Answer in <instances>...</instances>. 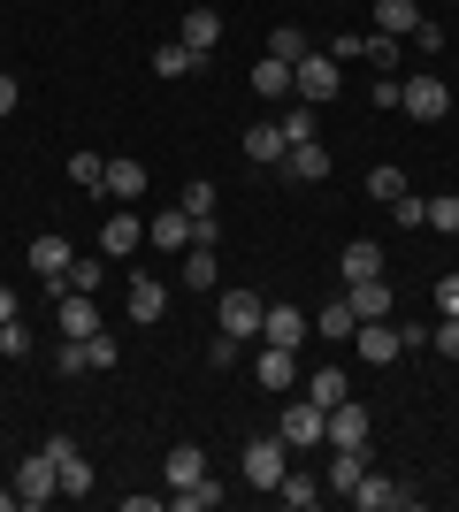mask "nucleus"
<instances>
[{
    "label": "nucleus",
    "instance_id": "ddd939ff",
    "mask_svg": "<svg viewBox=\"0 0 459 512\" xmlns=\"http://www.w3.org/2000/svg\"><path fill=\"white\" fill-rule=\"evenodd\" d=\"M138 245H146V222H138V214H108V222H100V253L108 260H131Z\"/></svg>",
    "mask_w": 459,
    "mask_h": 512
},
{
    "label": "nucleus",
    "instance_id": "72a5a7b5",
    "mask_svg": "<svg viewBox=\"0 0 459 512\" xmlns=\"http://www.w3.org/2000/svg\"><path fill=\"white\" fill-rule=\"evenodd\" d=\"M268 54H276V62H299V54H306V31H299V23H276V31H268Z\"/></svg>",
    "mask_w": 459,
    "mask_h": 512
},
{
    "label": "nucleus",
    "instance_id": "f03ea898",
    "mask_svg": "<svg viewBox=\"0 0 459 512\" xmlns=\"http://www.w3.org/2000/svg\"><path fill=\"white\" fill-rule=\"evenodd\" d=\"M337 85H345V77H337V54H314V46H306L299 62H291V92H299L306 107L337 100Z\"/></svg>",
    "mask_w": 459,
    "mask_h": 512
},
{
    "label": "nucleus",
    "instance_id": "f704fd0d",
    "mask_svg": "<svg viewBox=\"0 0 459 512\" xmlns=\"http://www.w3.org/2000/svg\"><path fill=\"white\" fill-rule=\"evenodd\" d=\"M398 46H406V39H383V31H375V39H360V62H375L383 77H391V69H398Z\"/></svg>",
    "mask_w": 459,
    "mask_h": 512
},
{
    "label": "nucleus",
    "instance_id": "c03bdc74",
    "mask_svg": "<svg viewBox=\"0 0 459 512\" xmlns=\"http://www.w3.org/2000/svg\"><path fill=\"white\" fill-rule=\"evenodd\" d=\"M437 314L459 321V268H452V276H437Z\"/></svg>",
    "mask_w": 459,
    "mask_h": 512
},
{
    "label": "nucleus",
    "instance_id": "a878e982",
    "mask_svg": "<svg viewBox=\"0 0 459 512\" xmlns=\"http://www.w3.org/2000/svg\"><path fill=\"white\" fill-rule=\"evenodd\" d=\"M215 245H184V291H215Z\"/></svg>",
    "mask_w": 459,
    "mask_h": 512
},
{
    "label": "nucleus",
    "instance_id": "c85d7f7f",
    "mask_svg": "<svg viewBox=\"0 0 459 512\" xmlns=\"http://www.w3.org/2000/svg\"><path fill=\"white\" fill-rule=\"evenodd\" d=\"M368 276H383V245L352 237V245H345V283H368Z\"/></svg>",
    "mask_w": 459,
    "mask_h": 512
},
{
    "label": "nucleus",
    "instance_id": "a211bd4d",
    "mask_svg": "<svg viewBox=\"0 0 459 512\" xmlns=\"http://www.w3.org/2000/svg\"><path fill=\"white\" fill-rule=\"evenodd\" d=\"M176 39L192 46V54H215V39H222V16H215V8H184V31H176Z\"/></svg>",
    "mask_w": 459,
    "mask_h": 512
},
{
    "label": "nucleus",
    "instance_id": "7ed1b4c3",
    "mask_svg": "<svg viewBox=\"0 0 459 512\" xmlns=\"http://www.w3.org/2000/svg\"><path fill=\"white\" fill-rule=\"evenodd\" d=\"M276 436H284L291 451H306V444H329V413L314 406V398H291V406H284V421H276Z\"/></svg>",
    "mask_w": 459,
    "mask_h": 512
},
{
    "label": "nucleus",
    "instance_id": "c756f323",
    "mask_svg": "<svg viewBox=\"0 0 459 512\" xmlns=\"http://www.w3.org/2000/svg\"><path fill=\"white\" fill-rule=\"evenodd\" d=\"M253 92H261V100H291V62H276V54L253 62Z\"/></svg>",
    "mask_w": 459,
    "mask_h": 512
},
{
    "label": "nucleus",
    "instance_id": "79ce46f5",
    "mask_svg": "<svg viewBox=\"0 0 459 512\" xmlns=\"http://www.w3.org/2000/svg\"><path fill=\"white\" fill-rule=\"evenodd\" d=\"M0 352H8V360H23V352H31V329H23V321H0Z\"/></svg>",
    "mask_w": 459,
    "mask_h": 512
},
{
    "label": "nucleus",
    "instance_id": "0eeeda50",
    "mask_svg": "<svg viewBox=\"0 0 459 512\" xmlns=\"http://www.w3.org/2000/svg\"><path fill=\"white\" fill-rule=\"evenodd\" d=\"M352 352L368 367H391L398 352H406V337H398V321H360V329H352Z\"/></svg>",
    "mask_w": 459,
    "mask_h": 512
},
{
    "label": "nucleus",
    "instance_id": "dca6fc26",
    "mask_svg": "<svg viewBox=\"0 0 459 512\" xmlns=\"http://www.w3.org/2000/svg\"><path fill=\"white\" fill-rule=\"evenodd\" d=\"M284 176H291V184H322V176H329V153H322V138H299V146L284 153Z\"/></svg>",
    "mask_w": 459,
    "mask_h": 512
},
{
    "label": "nucleus",
    "instance_id": "393cba45",
    "mask_svg": "<svg viewBox=\"0 0 459 512\" xmlns=\"http://www.w3.org/2000/svg\"><path fill=\"white\" fill-rule=\"evenodd\" d=\"M306 398H314V406H337V398H352V383H345V367H314V375H306Z\"/></svg>",
    "mask_w": 459,
    "mask_h": 512
},
{
    "label": "nucleus",
    "instance_id": "2eb2a0df",
    "mask_svg": "<svg viewBox=\"0 0 459 512\" xmlns=\"http://www.w3.org/2000/svg\"><path fill=\"white\" fill-rule=\"evenodd\" d=\"M345 299H352V314H360V321H391V283H383V276H368V283H345Z\"/></svg>",
    "mask_w": 459,
    "mask_h": 512
},
{
    "label": "nucleus",
    "instance_id": "f3484780",
    "mask_svg": "<svg viewBox=\"0 0 459 512\" xmlns=\"http://www.w3.org/2000/svg\"><path fill=\"white\" fill-rule=\"evenodd\" d=\"M62 337H100V306H92V291H62Z\"/></svg>",
    "mask_w": 459,
    "mask_h": 512
},
{
    "label": "nucleus",
    "instance_id": "20e7f679",
    "mask_svg": "<svg viewBox=\"0 0 459 512\" xmlns=\"http://www.w3.org/2000/svg\"><path fill=\"white\" fill-rule=\"evenodd\" d=\"M46 459L62 467V497H92V459L77 436H46Z\"/></svg>",
    "mask_w": 459,
    "mask_h": 512
},
{
    "label": "nucleus",
    "instance_id": "e433bc0d",
    "mask_svg": "<svg viewBox=\"0 0 459 512\" xmlns=\"http://www.w3.org/2000/svg\"><path fill=\"white\" fill-rule=\"evenodd\" d=\"M176 207L192 214V222H207V214H215V184H207V176H199V184H184V199H176Z\"/></svg>",
    "mask_w": 459,
    "mask_h": 512
},
{
    "label": "nucleus",
    "instance_id": "4c0bfd02",
    "mask_svg": "<svg viewBox=\"0 0 459 512\" xmlns=\"http://www.w3.org/2000/svg\"><path fill=\"white\" fill-rule=\"evenodd\" d=\"M429 230H444V237H459V192H444V199H429Z\"/></svg>",
    "mask_w": 459,
    "mask_h": 512
},
{
    "label": "nucleus",
    "instance_id": "de8ad7c7",
    "mask_svg": "<svg viewBox=\"0 0 459 512\" xmlns=\"http://www.w3.org/2000/svg\"><path fill=\"white\" fill-rule=\"evenodd\" d=\"M16 100H23V85L8 77V69H0V115H16Z\"/></svg>",
    "mask_w": 459,
    "mask_h": 512
},
{
    "label": "nucleus",
    "instance_id": "423d86ee",
    "mask_svg": "<svg viewBox=\"0 0 459 512\" xmlns=\"http://www.w3.org/2000/svg\"><path fill=\"white\" fill-rule=\"evenodd\" d=\"M398 107L414 123H437V115H452V85L444 77H414V85H398Z\"/></svg>",
    "mask_w": 459,
    "mask_h": 512
},
{
    "label": "nucleus",
    "instance_id": "6ab92c4d",
    "mask_svg": "<svg viewBox=\"0 0 459 512\" xmlns=\"http://www.w3.org/2000/svg\"><path fill=\"white\" fill-rule=\"evenodd\" d=\"M161 474H169V490H184V482H199V474H207V451H199V444H169Z\"/></svg>",
    "mask_w": 459,
    "mask_h": 512
},
{
    "label": "nucleus",
    "instance_id": "c9c22d12",
    "mask_svg": "<svg viewBox=\"0 0 459 512\" xmlns=\"http://www.w3.org/2000/svg\"><path fill=\"white\" fill-rule=\"evenodd\" d=\"M100 176H108V161H100V153H69V184L100 192Z\"/></svg>",
    "mask_w": 459,
    "mask_h": 512
},
{
    "label": "nucleus",
    "instance_id": "4be33fe9",
    "mask_svg": "<svg viewBox=\"0 0 459 512\" xmlns=\"http://www.w3.org/2000/svg\"><path fill=\"white\" fill-rule=\"evenodd\" d=\"M222 497H230V490H222L215 474H199V482H184V490H169V505H176V512H215Z\"/></svg>",
    "mask_w": 459,
    "mask_h": 512
},
{
    "label": "nucleus",
    "instance_id": "9b49d317",
    "mask_svg": "<svg viewBox=\"0 0 459 512\" xmlns=\"http://www.w3.org/2000/svg\"><path fill=\"white\" fill-rule=\"evenodd\" d=\"M329 444L368 451V406H360V398H337V406H329Z\"/></svg>",
    "mask_w": 459,
    "mask_h": 512
},
{
    "label": "nucleus",
    "instance_id": "49530a36",
    "mask_svg": "<svg viewBox=\"0 0 459 512\" xmlns=\"http://www.w3.org/2000/svg\"><path fill=\"white\" fill-rule=\"evenodd\" d=\"M414 46H421V54H437V46H444V23L421 16V23H414Z\"/></svg>",
    "mask_w": 459,
    "mask_h": 512
},
{
    "label": "nucleus",
    "instance_id": "09e8293b",
    "mask_svg": "<svg viewBox=\"0 0 459 512\" xmlns=\"http://www.w3.org/2000/svg\"><path fill=\"white\" fill-rule=\"evenodd\" d=\"M0 321H16V291L8 283H0Z\"/></svg>",
    "mask_w": 459,
    "mask_h": 512
},
{
    "label": "nucleus",
    "instance_id": "9d476101",
    "mask_svg": "<svg viewBox=\"0 0 459 512\" xmlns=\"http://www.w3.org/2000/svg\"><path fill=\"white\" fill-rule=\"evenodd\" d=\"M306 337H314V314H299V306H268V314H261V344H284V352H299Z\"/></svg>",
    "mask_w": 459,
    "mask_h": 512
},
{
    "label": "nucleus",
    "instance_id": "b1692460",
    "mask_svg": "<svg viewBox=\"0 0 459 512\" xmlns=\"http://www.w3.org/2000/svg\"><path fill=\"white\" fill-rule=\"evenodd\" d=\"M161 314H169V291H161L153 276H138V283H131V321H146V329H153Z\"/></svg>",
    "mask_w": 459,
    "mask_h": 512
},
{
    "label": "nucleus",
    "instance_id": "aec40b11",
    "mask_svg": "<svg viewBox=\"0 0 459 512\" xmlns=\"http://www.w3.org/2000/svg\"><path fill=\"white\" fill-rule=\"evenodd\" d=\"M414 23H421L414 0H375V31L383 39H414Z\"/></svg>",
    "mask_w": 459,
    "mask_h": 512
},
{
    "label": "nucleus",
    "instance_id": "bb28decb",
    "mask_svg": "<svg viewBox=\"0 0 459 512\" xmlns=\"http://www.w3.org/2000/svg\"><path fill=\"white\" fill-rule=\"evenodd\" d=\"M199 62H207V54H192V46H184V39H169V46H161V54H153V77H169V85H176V77H192Z\"/></svg>",
    "mask_w": 459,
    "mask_h": 512
},
{
    "label": "nucleus",
    "instance_id": "f8f14e48",
    "mask_svg": "<svg viewBox=\"0 0 459 512\" xmlns=\"http://www.w3.org/2000/svg\"><path fill=\"white\" fill-rule=\"evenodd\" d=\"M253 383L284 398V390L299 383V352H284V344H261V360H253Z\"/></svg>",
    "mask_w": 459,
    "mask_h": 512
},
{
    "label": "nucleus",
    "instance_id": "8fccbe9b",
    "mask_svg": "<svg viewBox=\"0 0 459 512\" xmlns=\"http://www.w3.org/2000/svg\"><path fill=\"white\" fill-rule=\"evenodd\" d=\"M8 505H23V497H16V482H8V490H0V512H8Z\"/></svg>",
    "mask_w": 459,
    "mask_h": 512
},
{
    "label": "nucleus",
    "instance_id": "a18cd8bd",
    "mask_svg": "<svg viewBox=\"0 0 459 512\" xmlns=\"http://www.w3.org/2000/svg\"><path fill=\"white\" fill-rule=\"evenodd\" d=\"M429 344H437L444 360H459V321H437V329H429Z\"/></svg>",
    "mask_w": 459,
    "mask_h": 512
},
{
    "label": "nucleus",
    "instance_id": "ea45409f",
    "mask_svg": "<svg viewBox=\"0 0 459 512\" xmlns=\"http://www.w3.org/2000/svg\"><path fill=\"white\" fill-rule=\"evenodd\" d=\"M276 123H284V138H291V146H299V138H314V107H291V115H276Z\"/></svg>",
    "mask_w": 459,
    "mask_h": 512
},
{
    "label": "nucleus",
    "instance_id": "6e6552de",
    "mask_svg": "<svg viewBox=\"0 0 459 512\" xmlns=\"http://www.w3.org/2000/svg\"><path fill=\"white\" fill-rule=\"evenodd\" d=\"M261 314H268V299H253V291H222V337L253 344V337H261Z\"/></svg>",
    "mask_w": 459,
    "mask_h": 512
},
{
    "label": "nucleus",
    "instance_id": "2f4dec72",
    "mask_svg": "<svg viewBox=\"0 0 459 512\" xmlns=\"http://www.w3.org/2000/svg\"><path fill=\"white\" fill-rule=\"evenodd\" d=\"M276 497H284L291 512H314V505H322V482H314V474H284V482H276Z\"/></svg>",
    "mask_w": 459,
    "mask_h": 512
},
{
    "label": "nucleus",
    "instance_id": "412c9836",
    "mask_svg": "<svg viewBox=\"0 0 459 512\" xmlns=\"http://www.w3.org/2000/svg\"><path fill=\"white\" fill-rule=\"evenodd\" d=\"M352 329H360V314H352V299H329L322 314H314V337H329V344H352Z\"/></svg>",
    "mask_w": 459,
    "mask_h": 512
},
{
    "label": "nucleus",
    "instance_id": "cd10ccee",
    "mask_svg": "<svg viewBox=\"0 0 459 512\" xmlns=\"http://www.w3.org/2000/svg\"><path fill=\"white\" fill-rule=\"evenodd\" d=\"M146 237H153V245H192V214H184V207H161L146 222Z\"/></svg>",
    "mask_w": 459,
    "mask_h": 512
},
{
    "label": "nucleus",
    "instance_id": "7c9ffc66",
    "mask_svg": "<svg viewBox=\"0 0 459 512\" xmlns=\"http://www.w3.org/2000/svg\"><path fill=\"white\" fill-rule=\"evenodd\" d=\"M360 474H368V451H337V459H329V482H322V490L352 497V482H360Z\"/></svg>",
    "mask_w": 459,
    "mask_h": 512
},
{
    "label": "nucleus",
    "instance_id": "473e14b6",
    "mask_svg": "<svg viewBox=\"0 0 459 512\" xmlns=\"http://www.w3.org/2000/svg\"><path fill=\"white\" fill-rule=\"evenodd\" d=\"M368 192L383 199V207H391V199H406V169H398V161H383V169H368Z\"/></svg>",
    "mask_w": 459,
    "mask_h": 512
},
{
    "label": "nucleus",
    "instance_id": "58836bf2",
    "mask_svg": "<svg viewBox=\"0 0 459 512\" xmlns=\"http://www.w3.org/2000/svg\"><path fill=\"white\" fill-rule=\"evenodd\" d=\"M391 214L406 222V230H429V199H414V192H406V199H391Z\"/></svg>",
    "mask_w": 459,
    "mask_h": 512
},
{
    "label": "nucleus",
    "instance_id": "a19ab883",
    "mask_svg": "<svg viewBox=\"0 0 459 512\" xmlns=\"http://www.w3.org/2000/svg\"><path fill=\"white\" fill-rule=\"evenodd\" d=\"M115 360H123V352H115L108 329H100V337H85V367H115Z\"/></svg>",
    "mask_w": 459,
    "mask_h": 512
},
{
    "label": "nucleus",
    "instance_id": "39448f33",
    "mask_svg": "<svg viewBox=\"0 0 459 512\" xmlns=\"http://www.w3.org/2000/svg\"><path fill=\"white\" fill-rule=\"evenodd\" d=\"M352 512H414V490H398L391 474H360V482H352Z\"/></svg>",
    "mask_w": 459,
    "mask_h": 512
},
{
    "label": "nucleus",
    "instance_id": "4468645a",
    "mask_svg": "<svg viewBox=\"0 0 459 512\" xmlns=\"http://www.w3.org/2000/svg\"><path fill=\"white\" fill-rule=\"evenodd\" d=\"M146 192V161H131V153H115L108 176H100V199H138Z\"/></svg>",
    "mask_w": 459,
    "mask_h": 512
},
{
    "label": "nucleus",
    "instance_id": "37998d69",
    "mask_svg": "<svg viewBox=\"0 0 459 512\" xmlns=\"http://www.w3.org/2000/svg\"><path fill=\"white\" fill-rule=\"evenodd\" d=\"M69 291H100V260H69Z\"/></svg>",
    "mask_w": 459,
    "mask_h": 512
},
{
    "label": "nucleus",
    "instance_id": "1a4fd4ad",
    "mask_svg": "<svg viewBox=\"0 0 459 512\" xmlns=\"http://www.w3.org/2000/svg\"><path fill=\"white\" fill-rule=\"evenodd\" d=\"M16 497H23V505H46V497H62V467H54L46 451H31V459L16 467Z\"/></svg>",
    "mask_w": 459,
    "mask_h": 512
},
{
    "label": "nucleus",
    "instance_id": "f257e3e1",
    "mask_svg": "<svg viewBox=\"0 0 459 512\" xmlns=\"http://www.w3.org/2000/svg\"><path fill=\"white\" fill-rule=\"evenodd\" d=\"M238 467H245V482H253V490H276V482L291 474V444L276 436V428H268V436H253V444H245Z\"/></svg>",
    "mask_w": 459,
    "mask_h": 512
},
{
    "label": "nucleus",
    "instance_id": "5701e85b",
    "mask_svg": "<svg viewBox=\"0 0 459 512\" xmlns=\"http://www.w3.org/2000/svg\"><path fill=\"white\" fill-rule=\"evenodd\" d=\"M284 153H291L284 123H253V130H245V161H284Z\"/></svg>",
    "mask_w": 459,
    "mask_h": 512
}]
</instances>
